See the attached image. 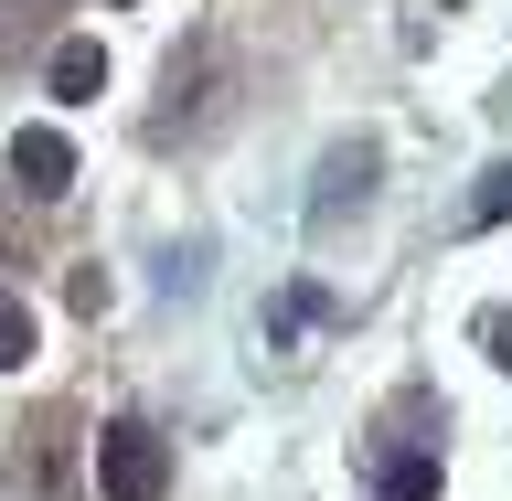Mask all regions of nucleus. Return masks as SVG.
Instances as JSON below:
<instances>
[{"label": "nucleus", "instance_id": "nucleus-6", "mask_svg": "<svg viewBox=\"0 0 512 501\" xmlns=\"http://www.w3.org/2000/svg\"><path fill=\"white\" fill-rule=\"evenodd\" d=\"M64 299H75V310L96 320V310H107V267H75V278H64Z\"/></svg>", "mask_w": 512, "mask_h": 501}, {"label": "nucleus", "instance_id": "nucleus-4", "mask_svg": "<svg viewBox=\"0 0 512 501\" xmlns=\"http://www.w3.org/2000/svg\"><path fill=\"white\" fill-rule=\"evenodd\" d=\"M107 86V54L96 43H54V96H96Z\"/></svg>", "mask_w": 512, "mask_h": 501}, {"label": "nucleus", "instance_id": "nucleus-1", "mask_svg": "<svg viewBox=\"0 0 512 501\" xmlns=\"http://www.w3.org/2000/svg\"><path fill=\"white\" fill-rule=\"evenodd\" d=\"M96 491H107V501H160V491H171V448L118 416V427L96 438Z\"/></svg>", "mask_w": 512, "mask_h": 501}, {"label": "nucleus", "instance_id": "nucleus-5", "mask_svg": "<svg viewBox=\"0 0 512 501\" xmlns=\"http://www.w3.org/2000/svg\"><path fill=\"white\" fill-rule=\"evenodd\" d=\"M22 363H32V310L0 299V374H22Z\"/></svg>", "mask_w": 512, "mask_h": 501}, {"label": "nucleus", "instance_id": "nucleus-7", "mask_svg": "<svg viewBox=\"0 0 512 501\" xmlns=\"http://www.w3.org/2000/svg\"><path fill=\"white\" fill-rule=\"evenodd\" d=\"M491 342H502V363H512V320H491Z\"/></svg>", "mask_w": 512, "mask_h": 501}, {"label": "nucleus", "instance_id": "nucleus-2", "mask_svg": "<svg viewBox=\"0 0 512 501\" xmlns=\"http://www.w3.org/2000/svg\"><path fill=\"white\" fill-rule=\"evenodd\" d=\"M11 182H22L32 203H54V192L75 182V139H64V128H11Z\"/></svg>", "mask_w": 512, "mask_h": 501}, {"label": "nucleus", "instance_id": "nucleus-3", "mask_svg": "<svg viewBox=\"0 0 512 501\" xmlns=\"http://www.w3.org/2000/svg\"><path fill=\"white\" fill-rule=\"evenodd\" d=\"M374 480H384V501H438V459L427 448H384Z\"/></svg>", "mask_w": 512, "mask_h": 501}]
</instances>
